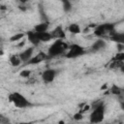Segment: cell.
I'll return each mask as SVG.
<instances>
[{
	"label": "cell",
	"instance_id": "cell-1",
	"mask_svg": "<svg viewBox=\"0 0 124 124\" xmlns=\"http://www.w3.org/2000/svg\"><path fill=\"white\" fill-rule=\"evenodd\" d=\"M92 111L90 113V122L91 123H100L104 120L105 118V111H106V107L105 104L101 101L95 102L92 105Z\"/></svg>",
	"mask_w": 124,
	"mask_h": 124
},
{
	"label": "cell",
	"instance_id": "cell-2",
	"mask_svg": "<svg viewBox=\"0 0 124 124\" xmlns=\"http://www.w3.org/2000/svg\"><path fill=\"white\" fill-rule=\"evenodd\" d=\"M68 45L64 42V40H60V39H56L48 47L47 49V56L48 58H53V57H57L60 56L62 54L65 53L66 49H68Z\"/></svg>",
	"mask_w": 124,
	"mask_h": 124
},
{
	"label": "cell",
	"instance_id": "cell-3",
	"mask_svg": "<svg viewBox=\"0 0 124 124\" xmlns=\"http://www.w3.org/2000/svg\"><path fill=\"white\" fill-rule=\"evenodd\" d=\"M9 102H11L16 108H26L28 107H32V103L28 101L26 97H24L19 92H12L8 96Z\"/></svg>",
	"mask_w": 124,
	"mask_h": 124
},
{
	"label": "cell",
	"instance_id": "cell-4",
	"mask_svg": "<svg viewBox=\"0 0 124 124\" xmlns=\"http://www.w3.org/2000/svg\"><path fill=\"white\" fill-rule=\"evenodd\" d=\"M114 31H115V23L106 22V23H101L96 25L94 27L93 34L98 38H103L107 35L109 36Z\"/></svg>",
	"mask_w": 124,
	"mask_h": 124
},
{
	"label": "cell",
	"instance_id": "cell-5",
	"mask_svg": "<svg viewBox=\"0 0 124 124\" xmlns=\"http://www.w3.org/2000/svg\"><path fill=\"white\" fill-rule=\"evenodd\" d=\"M86 53V50L83 46L78 44H72L68 46V51L65 53V57L69 59H75L80 57Z\"/></svg>",
	"mask_w": 124,
	"mask_h": 124
},
{
	"label": "cell",
	"instance_id": "cell-6",
	"mask_svg": "<svg viewBox=\"0 0 124 124\" xmlns=\"http://www.w3.org/2000/svg\"><path fill=\"white\" fill-rule=\"evenodd\" d=\"M57 74L58 72L55 69H46L42 73V79L45 83H51L55 79Z\"/></svg>",
	"mask_w": 124,
	"mask_h": 124
},
{
	"label": "cell",
	"instance_id": "cell-7",
	"mask_svg": "<svg viewBox=\"0 0 124 124\" xmlns=\"http://www.w3.org/2000/svg\"><path fill=\"white\" fill-rule=\"evenodd\" d=\"M47 58H48V56H47V54H46V52L40 51V52H38L36 55L32 56V57L27 61V64H29V65H36V64H39V63H41V62H43V61H45V60H46Z\"/></svg>",
	"mask_w": 124,
	"mask_h": 124
},
{
	"label": "cell",
	"instance_id": "cell-8",
	"mask_svg": "<svg viewBox=\"0 0 124 124\" xmlns=\"http://www.w3.org/2000/svg\"><path fill=\"white\" fill-rule=\"evenodd\" d=\"M25 36L27 37L28 42L31 43V45H33V46H38V45L41 43V41H40V39H39L38 32L34 31V30H32V31H31V30H30V31H27V32L25 33Z\"/></svg>",
	"mask_w": 124,
	"mask_h": 124
},
{
	"label": "cell",
	"instance_id": "cell-9",
	"mask_svg": "<svg viewBox=\"0 0 124 124\" xmlns=\"http://www.w3.org/2000/svg\"><path fill=\"white\" fill-rule=\"evenodd\" d=\"M106 46H107L106 41H105L104 39L100 38V39H98L97 41H95V42L93 43V45H92L91 47H90V50H91L92 52H97V51H100V50L104 49Z\"/></svg>",
	"mask_w": 124,
	"mask_h": 124
},
{
	"label": "cell",
	"instance_id": "cell-10",
	"mask_svg": "<svg viewBox=\"0 0 124 124\" xmlns=\"http://www.w3.org/2000/svg\"><path fill=\"white\" fill-rule=\"evenodd\" d=\"M33 52H34V46H30L27 47L26 49H24L23 51H21L19 53V58L21 60V62H27L32 56H33Z\"/></svg>",
	"mask_w": 124,
	"mask_h": 124
},
{
	"label": "cell",
	"instance_id": "cell-11",
	"mask_svg": "<svg viewBox=\"0 0 124 124\" xmlns=\"http://www.w3.org/2000/svg\"><path fill=\"white\" fill-rule=\"evenodd\" d=\"M50 33H51L53 39H60V40L66 39V33H65L64 29L62 28V26H60V25L56 26Z\"/></svg>",
	"mask_w": 124,
	"mask_h": 124
},
{
	"label": "cell",
	"instance_id": "cell-12",
	"mask_svg": "<svg viewBox=\"0 0 124 124\" xmlns=\"http://www.w3.org/2000/svg\"><path fill=\"white\" fill-rule=\"evenodd\" d=\"M109 39L113 42H116L117 44H124V34L114 31L109 35Z\"/></svg>",
	"mask_w": 124,
	"mask_h": 124
},
{
	"label": "cell",
	"instance_id": "cell-13",
	"mask_svg": "<svg viewBox=\"0 0 124 124\" xmlns=\"http://www.w3.org/2000/svg\"><path fill=\"white\" fill-rule=\"evenodd\" d=\"M49 27V22L48 21H44L41 23H38L34 26V31L38 32V33H42V32H46L47 31Z\"/></svg>",
	"mask_w": 124,
	"mask_h": 124
},
{
	"label": "cell",
	"instance_id": "cell-14",
	"mask_svg": "<svg viewBox=\"0 0 124 124\" xmlns=\"http://www.w3.org/2000/svg\"><path fill=\"white\" fill-rule=\"evenodd\" d=\"M38 35H39V39H40V41H41V42H43V43L49 42V41H51V40L53 39V37H52L51 33H50V32H48V31L42 32V33H38Z\"/></svg>",
	"mask_w": 124,
	"mask_h": 124
},
{
	"label": "cell",
	"instance_id": "cell-15",
	"mask_svg": "<svg viewBox=\"0 0 124 124\" xmlns=\"http://www.w3.org/2000/svg\"><path fill=\"white\" fill-rule=\"evenodd\" d=\"M68 31L70 33L76 35V34H79L81 32V29H80V26L78 23H71L68 26Z\"/></svg>",
	"mask_w": 124,
	"mask_h": 124
},
{
	"label": "cell",
	"instance_id": "cell-16",
	"mask_svg": "<svg viewBox=\"0 0 124 124\" xmlns=\"http://www.w3.org/2000/svg\"><path fill=\"white\" fill-rule=\"evenodd\" d=\"M10 64L13 66V67H18L20 64H21V60L19 58L18 55H16V54H13L10 56Z\"/></svg>",
	"mask_w": 124,
	"mask_h": 124
},
{
	"label": "cell",
	"instance_id": "cell-17",
	"mask_svg": "<svg viewBox=\"0 0 124 124\" xmlns=\"http://www.w3.org/2000/svg\"><path fill=\"white\" fill-rule=\"evenodd\" d=\"M108 92H109V94L116 95V96H121L122 95V89L119 86H117L116 84H112L111 87L108 89Z\"/></svg>",
	"mask_w": 124,
	"mask_h": 124
},
{
	"label": "cell",
	"instance_id": "cell-18",
	"mask_svg": "<svg viewBox=\"0 0 124 124\" xmlns=\"http://www.w3.org/2000/svg\"><path fill=\"white\" fill-rule=\"evenodd\" d=\"M62 3V7H63V11L65 13H69L72 11L73 5H72V1L71 0H60Z\"/></svg>",
	"mask_w": 124,
	"mask_h": 124
},
{
	"label": "cell",
	"instance_id": "cell-19",
	"mask_svg": "<svg viewBox=\"0 0 124 124\" xmlns=\"http://www.w3.org/2000/svg\"><path fill=\"white\" fill-rule=\"evenodd\" d=\"M25 37V33H16L15 35H13L11 38H10V42L14 43V42H18L20 41L21 39H23Z\"/></svg>",
	"mask_w": 124,
	"mask_h": 124
},
{
	"label": "cell",
	"instance_id": "cell-20",
	"mask_svg": "<svg viewBox=\"0 0 124 124\" xmlns=\"http://www.w3.org/2000/svg\"><path fill=\"white\" fill-rule=\"evenodd\" d=\"M112 60H115V61H121V62H123V60H124V52L120 51V52L116 53V55L113 57V59H112Z\"/></svg>",
	"mask_w": 124,
	"mask_h": 124
},
{
	"label": "cell",
	"instance_id": "cell-21",
	"mask_svg": "<svg viewBox=\"0 0 124 124\" xmlns=\"http://www.w3.org/2000/svg\"><path fill=\"white\" fill-rule=\"evenodd\" d=\"M30 75H31V71L30 70H21L20 73H19V76L21 78H29Z\"/></svg>",
	"mask_w": 124,
	"mask_h": 124
},
{
	"label": "cell",
	"instance_id": "cell-22",
	"mask_svg": "<svg viewBox=\"0 0 124 124\" xmlns=\"http://www.w3.org/2000/svg\"><path fill=\"white\" fill-rule=\"evenodd\" d=\"M73 118L75 119V120H81L82 118H83V113L82 112H80V111H78V112H76L74 115H73Z\"/></svg>",
	"mask_w": 124,
	"mask_h": 124
},
{
	"label": "cell",
	"instance_id": "cell-23",
	"mask_svg": "<svg viewBox=\"0 0 124 124\" xmlns=\"http://www.w3.org/2000/svg\"><path fill=\"white\" fill-rule=\"evenodd\" d=\"M90 108H91V106H89V105H85V104H84V106L80 108V110H79V111H80V112H82V113H84V112L88 111Z\"/></svg>",
	"mask_w": 124,
	"mask_h": 124
},
{
	"label": "cell",
	"instance_id": "cell-24",
	"mask_svg": "<svg viewBox=\"0 0 124 124\" xmlns=\"http://www.w3.org/2000/svg\"><path fill=\"white\" fill-rule=\"evenodd\" d=\"M8 122H10V119L8 117L0 114V123H8Z\"/></svg>",
	"mask_w": 124,
	"mask_h": 124
},
{
	"label": "cell",
	"instance_id": "cell-25",
	"mask_svg": "<svg viewBox=\"0 0 124 124\" xmlns=\"http://www.w3.org/2000/svg\"><path fill=\"white\" fill-rule=\"evenodd\" d=\"M20 5H25L27 2H28V0H16Z\"/></svg>",
	"mask_w": 124,
	"mask_h": 124
},
{
	"label": "cell",
	"instance_id": "cell-26",
	"mask_svg": "<svg viewBox=\"0 0 124 124\" xmlns=\"http://www.w3.org/2000/svg\"><path fill=\"white\" fill-rule=\"evenodd\" d=\"M18 8H19V10H20V11H26V10H27V9H26V7H25V6H23V5H20Z\"/></svg>",
	"mask_w": 124,
	"mask_h": 124
},
{
	"label": "cell",
	"instance_id": "cell-27",
	"mask_svg": "<svg viewBox=\"0 0 124 124\" xmlns=\"http://www.w3.org/2000/svg\"><path fill=\"white\" fill-rule=\"evenodd\" d=\"M108 84H104V85L101 87L102 90H105V89H108Z\"/></svg>",
	"mask_w": 124,
	"mask_h": 124
},
{
	"label": "cell",
	"instance_id": "cell-28",
	"mask_svg": "<svg viewBox=\"0 0 124 124\" xmlns=\"http://www.w3.org/2000/svg\"><path fill=\"white\" fill-rule=\"evenodd\" d=\"M0 9L1 10H6V7L5 6H0Z\"/></svg>",
	"mask_w": 124,
	"mask_h": 124
},
{
	"label": "cell",
	"instance_id": "cell-29",
	"mask_svg": "<svg viewBox=\"0 0 124 124\" xmlns=\"http://www.w3.org/2000/svg\"><path fill=\"white\" fill-rule=\"evenodd\" d=\"M71 1H76V0H71Z\"/></svg>",
	"mask_w": 124,
	"mask_h": 124
}]
</instances>
